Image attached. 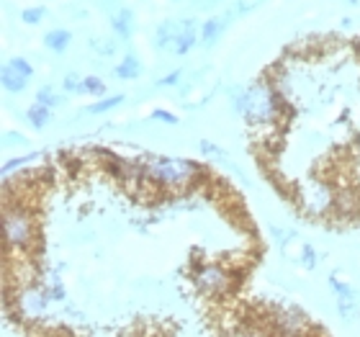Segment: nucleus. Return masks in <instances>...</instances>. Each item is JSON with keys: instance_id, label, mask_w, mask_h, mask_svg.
Wrapping results in <instances>:
<instances>
[{"instance_id": "1", "label": "nucleus", "mask_w": 360, "mask_h": 337, "mask_svg": "<svg viewBox=\"0 0 360 337\" xmlns=\"http://www.w3.org/2000/svg\"><path fill=\"white\" fill-rule=\"evenodd\" d=\"M234 108L252 124H270L281 116L276 90L265 83H255L240 93H234Z\"/></svg>"}, {"instance_id": "2", "label": "nucleus", "mask_w": 360, "mask_h": 337, "mask_svg": "<svg viewBox=\"0 0 360 337\" xmlns=\"http://www.w3.org/2000/svg\"><path fill=\"white\" fill-rule=\"evenodd\" d=\"M147 178L165 188H188L198 178V167L191 160H173V158H147Z\"/></svg>"}, {"instance_id": "3", "label": "nucleus", "mask_w": 360, "mask_h": 337, "mask_svg": "<svg viewBox=\"0 0 360 337\" xmlns=\"http://www.w3.org/2000/svg\"><path fill=\"white\" fill-rule=\"evenodd\" d=\"M3 227H6L8 245H13V248H29L31 242H34V232H37L34 214L29 209H23L21 203H15V206H8L6 203Z\"/></svg>"}, {"instance_id": "4", "label": "nucleus", "mask_w": 360, "mask_h": 337, "mask_svg": "<svg viewBox=\"0 0 360 337\" xmlns=\"http://www.w3.org/2000/svg\"><path fill=\"white\" fill-rule=\"evenodd\" d=\"M195 286L198 291L206 293V296H219V293H226L229 286H232V278L224 268L219 265H203V268L195 270Z\"/></svg>"}, {"instance_id": "5", "label": "nucleus", "mask_w": 360, "mask_h": 337, "mask_svg": "<svg viewBox=\"0 0 360 337\" xmlns=\"http://www.w3.org/2000/svg\"><path fill=\"white\" fill-rule=\"evenodd\" d=\"M31 75H34V68H31L23 57H15V60L3 65L0 80H3V88H6L8 93H23L26 85H29Z\"/></svg>"}, {"instance_id": "6", "label": "nucleus", "mask_w": 360, "mask_h": 337, "mask_svg": "<svg viewBox=\"0 0 360 337\" xmlns=\"http://www.w3.org/2000/svg\"><path fill=\"white\" fill-rule=\"evenodd\" d=\"M330 288H332V293H335V299H338L340 314L345 317L347 322H353L355 317H360V299H358V293H355L353 286L342 284L338 276H332Z\"/></svg>"}, {"instance_id": "7", "label": "nucleus", "mask_w": 360, "mask_h": 337, "mask_svg": "<svg viewBox=\"0 0 360 337\" xmlns=\"http://www.w3.org/2000/svg\"><path fill=\"white\" fill-rule=\"evenodd\" d=\"M46 304H49V293L41 291V288H26V291L18 293V312L26 319H37V317L44 314Z\"/></svg>"}, {"instance_id": "8", "label": "nucleus", "mask_w": 360, "mask_h": 337, "mask_svg": "<svg viewBox=\"0 0 360 337\" xmlns=\"http://www.w3.org/2000/svg\"><path fill=\"white\" fill-rule=\"evenodd\" d=\"M193 44H195V26L191 21H180V31L170 49H173L175 54H186V52H191Z\"/></svg>"}, {"instance_id": "9", "label": "nucleus", "mask_w": 360, "mask_h": 337, "mask_svg": "<svg viewBox=\"0 0 360 337\" xmlns=\"http://www.w3.org/2000/svg\"><path fill=\"white\" fill-rule=\"evenodd\" d=\"M139 72H142V62L136 60L134 54H127L116 65V70H113V75L119 77V80H134V77H139Z\"/></svg>"}, {"instance_id": "10", "label": "nucleus", "mask_w": 360, "mask_h": 337, "mask_svg": "<svg viewBox=\"0 0 360 337\" xmlns=\"http://www.w3.org/2000/svg\"><path fill=\"white\" fill-rule=\"evenodd\" d=\"M113 29H116V34L124 39L131 37V31H134V13L129 11V8H121L119 13L113 15Z\"/></svg>"}, {"instance_id": "11", "label": "nucleus", "mask_w": 360, "mask_h": 337, "mask_svg": "<svg viewBox=\"0 0 360 337\" xmlns=\"http://www.w3.org/2000/svg\"><path fill=\"white\" fill-rule=\"evenodd\" d=\"M44 44L52 49V52H57V54H62L65 49L70 46V31H65V29H54V31H49L44 37Z\"/></svg>"}, {"instance_id": "12", "label": "nucleus", "mask_w": 360, "mask_h": 337, "mask_svg": "<svg viewBox=\"0 0 360 337\" xmlns=\"http://www.w3.org/2000/svg\"><path fill=\"white\" fill-rule=\"evenodd\" d=\"M52 108H46V106H31L29 111H26V119H29V124L34 129H44L49 121H52Z\"/></svg>"}, {"instance_id": "13", "label": "nucleus", "mask_w": 360, "mask_h": 337, "mask_svg": "<svg viewBox=\"0 0 360 337\" xmlns=\"http://www.w3.org/2000/svg\"><path fill=\"white\" fill-rule=\"evenodd\" d=\"M224 31V21L221 18H209V21L201 26V42L203 44H214Z\"/></svg>"}, {"instance_id": "14", "label": "nucleus", "mask_w": 360, "mask_h": 337, "mask_svg": "<svg viewBox=\"0 0 360 337\" xmlns=\"http://www.w3.org/2000/svg\"><path fill=\"white\" fill-rule=\"evenodd\" d=\"M178 31H180V21H165L158 31V44L160 46H173Z\"/></svg>"}, {"instance_id": "15", "label": "nucleus", "mask_w": 360, "mask_h": 337, "mask_svg": "<svg viewBox=\"0 0 360 337\" xmlns=\"http://www.w3.org/2000/svg\"><path fill=\"white\" fill-rule=\"evenodd\" d=\"M124 103V96H113V98H103V101H98V103L88 106L85 111L88 113H105V111H111V108H116V106Z\"/></svg>"}, {"instance_id": "16", "label": "nucleus", "mask_w": 360, "mask_h": 337, "mask_svg": "<svg viewBox=\"0 0 360 337\" xmlns=\"http://www.w3.org/2000/svg\"><path fill=\"white\" fill-rule=\"evenodd\" d=\"M83 93H90V96L103 98V93H105V83H103V80H101V77H96V75L83 77Z\"/></svg>"}, {"instance_id": "17", "label": "nucleus", "mask_w": 360, "mask_h": 337, "mask_svg": "<svg viewBox=\"0 0 360 337\" xmlns=\"http://www.w3.org/2000/svg\"><path fill=\"white\" fill-rule=\"evenodd\" d=\"M37 103L39 106H46V108H54V106H60L62 103V98L54 93L52 88H41L37 93Z\"/></svg>"}, {"instance_id": "18", "label": "nucleus", "mask_w": 360, "mask_h": 337, "mask_svg": "<svg viewBox=\"0 0 360 337\" xmlns=\"http://www.w3.org/2000/svg\"><path fill=\"white\" fill-rule=\"evenodd\" d=\"M301 265H304L307 270L316 268V253L311 245H304V248H301Z\"/></svg>"}, {"instance_id": "19", "label": "nucleus", "mask_w": 360, "mask_h": 337, "mask_svg": "<svg viewBox=\"0 0 360 337\" xmlns=\"http://www.w3.org/2000/svg\"><path fill=\"white\" fill-rule=\"evenodd\" d=\"M21 18L26 23H31V26H34V23H39L41 18H44V8H26V11L21 13Z\"/></svg>"}, {"instance_id": "20", "label": "nucleus", "mask_w": 360, "mask_h": 337, "mask_svg": "<svg viewBox=\"0 0 360 337\" xmlns=\"http://www.w3.org/2000/svg\"><path fill=\"white\" fill-rule=\"evenodd\" d=\"M152 119L162 121V124H178V116L170 113V111H165V108H155V111H152Z\"/></svg>"}, {"instance_id": "21", "label": "nucleus", "mask_w": 360, "mask_h": 337, "mask_svg": "<svg viewBox=\"0 0 360 337\" xmlns=\"http://www.w3.org/2000/svg\"><path fill=\"white\" fill-rule=\"evenodd\" d=\"M198 150H201V152H206V155H211V158H221V160L226 158V152H224V150H219L217 144L206 142V139H203V142L198 144Z\"/></svg>"}, {"instance_id": "22", "label": "nucleus", "mask_w": 360, "mask_h": 337, "mask_svg": "<svg viewBox=\"0 0 360 337\" xmlns=\"http://www.w3.org/2000/svg\"><path fill=\"white\" fill-rule=\"evenodd\" d=\"M65 90H70V93H83V80H77V75L72 72V75L65 77Z\"/></svg>"}, {"instance_id": "23", "label": "nucleus", "mask_w": 360, "mask_h": 337, "mask_svg": "<svg viewBox=\"0 0 360 337\" xmlns=\"http://www.w3.org/2000/svg\"><path fill=\"white\" fill-rule=\"evenodd\" d=\"M180 77H183V72H180V70H173L170 75L160 77L158 85H162V88H167V85H178V83H180Z\"/></svg>"}, {"instance_id": "24", "label": "nucleus", "mask_w": 360, "mask_h": 337, "mask_svg": "<svg viewBox=\"0 0 360 337\" xmlns=\"http://www.w3.org/2000/svg\"><path fill=\"white\" fill-rule=\"evenodd\" d=\"M34 158V155H26V158H15V160H8L6 165H3V172H11L13 167H21V165H26L29 160Z\"/></svg>"}, {"instance_id": "25", "label": "nucleus", "mask_w": 360, "mask_h": 337, "mask_svg": "<svg viewBox=\"0 0 360 337\" xmlns=\"http://www.w3.org/2000/svg\"><path fill=\"white\" fill-rule=\"evenodd\" d=\"M255 3H257V0H240V11L245 13V11H250V8L255 6Z\"/></svg>"}, {"instance_id": "26", "label": "nucleus", "mask_w": 360, "mask_h": 337, "mask_svg": "<svg viewBox=\"0 0 360 337\" xmlns=\"http://www.w3.org/2000/svg\"><path fill=\"white\" fill-rule=\"evenodd\" d=\"M358 319H360V317H358Z\"/></svg>"}]
</instances>
